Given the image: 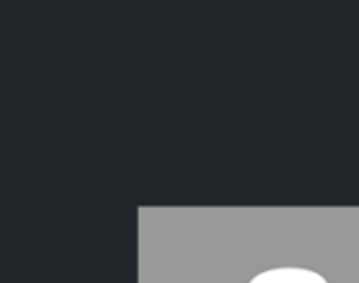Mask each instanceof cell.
Here are the masks:
<instances>
[]
</instances>
